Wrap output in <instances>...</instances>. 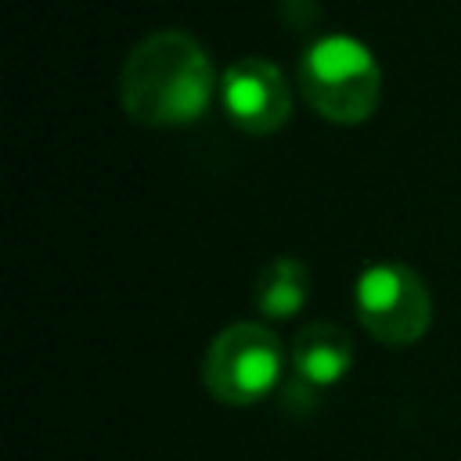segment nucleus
Masks as SVG:
<instances>
[{"instance_id": "1", "label": "nucleus", "mask_w": 461, "mask_h": 461, "mask_svg": "<svg viewBox=\"0 0 461 461\" xmlns=\"http://www.w3.org/2000/svg\"><path fill=\"white\" fill-rule=\"evenodd\" d=\"M209 50L184 29H158L133 43L119 68V101L133 122L187 126L212 101Z\"/></svg>"}, {"instance_id": "2", "label": "nucleus", "mask_w": 461, "mask_h": 461, "mask_svg": "<svg viewBox=\"0 0 461 461\" xmlns=\"http://www.w3.org/2000/svg\"><path fill=\"white\" fill-rule=\"evenodd\" d=\"M299 86L306 104L328 122L357 126L375 115L382 72L375 54L353 36H321L299 58Z\"/></svg>"}, {"instance_id": "3", "label": "nucleus", "mask_w": 461, "mask_h": 461, "mask_svg": "<svg viewBox=\"0 0 461 461\" xmlns=\"http://www.w3.org/2000/svg\"><path fill=\"white\" fill-rule=\"evenodd\" d=\"M285 375V346L259 321L227 324L202 357V385L227 407H252L277 389Z\"/></svg>"}, {"instance_id": "4", "label": "nucleus", "mask_w": 461, "mask_h": 461, "mask_svg": "<svg viewBox=\"0 0 461 461\" xmlns=\"http://www.w3.org/2000/svg\"><path fill=\"white\" fill-rule=\"evenodd\" d=\"M353 310L382 346H411L432 324L429 285L403 263H371L353 285Z\"/></svg>"}, {"instance_id": "5", "label": "nucleus", "mask_w": 461, "mask_h": 461, "mask_svg": "<svg viewBox=\"0 0 461 461\" xmlns=\"http://www.w3.org/2000/svg\"><path fill=\"white\" fill-rule=\"evenodd\" d=\"M220 101L227 119L245 133H274L292 115V90L270 58L245 54L227 65L220 79Z\"/></svg>"}, {"instance_id": "6", "label": "nucleus", "mask_w": 461, "mask_h": 461, "mask_svg": "<svg viewBox=\"0 0 461 461\" xmlns=\"http://www.w3.org/2000/svg\"><path fill=\"white\" fill-rule=\"evenodd\" d=\"M288 360H292V375L299 385L313 393L331 389L335 382H342V375L353 364V339L331 321H313L303 331H295Z\"/></svg>"}, {"instance_id": "7", "label": "nucleus", "mask_w": 461, "mask_h": 461, "mask_svg": "<svg viewBox=\"0 0 461 461\" xmlns=\"http://www.w3.org/2000/svg\"><path fill=\"white\" fill-rule=\"evenodd\" d=\"M310 299V270L295 256H274L252 285V306L270 321L295 317Z\"/></svg>"}]
</instances>
